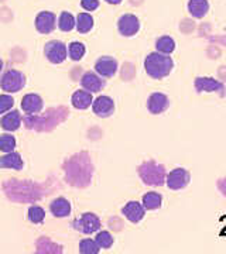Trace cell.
I'll list each match as a JSON object with an SVG mask.
<instances>
[{
	"label": "cell",
	"instance_id": "19",
	"mask_svg": "<svg viewBox=\"0 0 226 254\" xmlns=\"http://www.w3.org/2000/svg\"><path fill=\"white\" fill-rule=\"evenodd\" d=\"M50 210L57 218H65L71 213V203L65 198H58L51 203Z\"/></svg>",
	"mask_w": 226,
	"mask_h": 254
},
{
	"label": "cell",
	"instance_id": "26",
	"mask_svg": "<svg viewBox=\"0 0 226 254\" xmlns=\"http://www.w3.org/2000/svg\"><path fill=\"white\" fill-rule=\"evenodd\" d=\"M100 247L98 243L92 239H83L79 243V252L82 254H98L99 253Z\"/></svg>",
	"mask_w": 226,
	"mask_h": 254
},
{
	"label": "cell",
	"instance_id": "16",
	"mask_svg": "<svg viewBox=\"0 0 226 254\" xmlns=\"http://www.w3.org/2000/svg\"><path fill=\"white\" fill-rule=\"evenodd\" d=\"M20 125H21V115L17 110H11L10 113L0 119V126L6 131H16Z\"/></svg>",
	"mask_w": 226,
	"mask_h": 254
},
{
	"label": "cell",
	"instance_id": "10",
	"mask_svg": "<svg viewBox=\"0 0 226 254\" xmlns=\"http://www.w3.org/2000/svg\"><path fill=\"white\" fill-rule=\"evenodd\" d=\"M95 71L103 78H112L118 72V61L112 57H100L95 64Z\"/></svg>",
	"mask_w": 226,
	"mask_h": 254
},
{
	"label": "cell",
	"instance_id": "20",
	"mask_svg": "<svg viewBox=\"0 0 226 254\" xmlns=\"http://www.w3.org/2000/svg\"><path fill=\"white\" fill-rule=\"evenodd\" d=\"M209 10L208 0H190L188 1V11L195 18H202Z\"/></svg>",
	"mask_w": 226,
	"mask_h": 254
},
{
	"label": "cell",
	"instance_id": "5",
	"mask_svg": "<svg viewBox=\"0 0 226 254\" xmlns=\"http://www.w3.org/2000/svg\"><path fill=\"white\" fill-rule=\"evenodd\" d=\"M191 181L190 173L185 168H175L165 177L167 187L172 190H184Z\"/></svg>",
	"mask_w": 226,
	"mask_h": 254
},
{
	"label": "cell",
	"instance_id": "29",
	"mask_svg": "<svg viewBox=\"0 0 226 254\" xmlns=\"http://www.w3.org/2000/svg\"><path fill=\"white\" fill-rule=\"evenodd\" d=\"M45 218V212L44 209L40 208V206H31L28 209V219L30 222H33L34 225H38L41 223Z\"/></svg>",
	"mask_w": 226,
	"mask_h": 254
},
{
	"label": "cell",
	"instance_id": "17",
	"mask_svg": "<svg viewBox=\"0 0 226 254\" xmlns=\"http://www.w3.org/2000/svg\"><path fill=\"white\" fill-rule=\"evenodd\" d=\"M0 168H11V170H16L20 171L23 170V158L18 153H6V155L0 157Z\"/></svg>",
	"mask_w": 226,
	"mask_h": 254
},
{
	"label": "cell",
	"instance_id": "24",
	"mask_svg": "<svg viewBox=\"0 0 226 254\" xmlns=\"http://www.w3.org/2000/svg\"><path fill=\"white\" fill-rule=\"evenodd\" d=\"M75 26H76V23H75V18H74L73 14L68 13V11H63L60 18H58V27H60V30L68 33V31H71Z\"/></svg>",
	"mask_w": 226,
	"mask_h": 254
},
{
	"label": "cell",
	"instance_id": "23",
	"mask_svg": "<svg viewBox=\"0 0 226 254\" xmlns=\"http://www.w3.org/2000/svg\"><path fill=\"white\" fill-rule=\"evenodd\" d=\"M93 27V18L90 14L88 13H79L78 14V17H76V30L82 33V34H85V33H88L90 31Z\"/></svg>",
	"mask_w": 226,
	"mask_h": 254
},
{
	"label": "cell",
	"instance_id": "27",
	"mask_svg": "<svg viewBox=\"0 0 226 254\" xmlns=\"http://www.w3.org/2000/svg\"><path fill=\"white\" fill-rule=\"evenodd\" d=\"M16 148V138L11 134H1L0 136V151L11 153Z\"/></svg>",
	"mask_w": 226,
	"mask_h": 254
},
{
	"label": "cell",
	"instance_id": "1",
	"mask_svg": "<svg viewBox=\"0 0 226 254\" xmlns=\"http://www.w3.org/2000/svg\"><path fill=\"white\" fill-rule=\"evenodd\" d=\"M172 68H174V63H172L170 55L161 54V53H151L146 57V72L154 79H163L165 76H168Z\"/></svg>",
	"mask_w": 226,
	"mask_h": 254
},
{
	"label": "cell",
	"instance_id": "28",
	"mask_svg": "<svg viewBox=\"0 0 226 254\" xmlns=\"http://www.w3.org/2000/svg\"><path fill=\"white\" fill-rule=\"evenodd\" d=\"M95 242L98 243L100 249H110L112 245H113V236L109 232H106V230H102V232H99L96 235Z\"/></svg>",
	"mask_w": 226,
	"mask_h": 254
},
{
	"label": "cell",
	"instance_id": "21",
	"mask_svg": "<svg viewBox=\"0 0 226 254\" xmlns=\"http://www.w3.org/2000/svg\"><path fill=\"white\" fill-rule=\"evenodd\" d=\"M143 206L146 210H155L161 206L163 203V196L158 192H147L143 195Z\"/></svg>",
	"mask_w": 226,
	"mask_h": 254
},
{
	"label": "cell",
	"instance_id": "15",
	"mask_svg": "<svg viewBox=\"0 0 226 254\" xmlns=\"http://www.w3.org/2000/svg\"><path fill=\"white\" fill-rule=\"evenodd\" d=\"M43 106H44L43 99L36 93H28L21 100V109L27 115H36L38 112H41Z\"/></svg>",
	"mask_w": 226,
	"mask_h": 254
},
{
	"label": "cell",
	"instance_id": "25",
	"mask_svg": "<svg viewBox=\"0 0 226 254\" xmlns=\"http://www.w3.org/2000/svg\"><path fill=\"white\" fill-rule=\"evenodd\" d=\"M68 55L74 61H79V60H82V57L85 55V46L82 43L74 41L68 47Z\"/></svg>",
	"mask_w": 226,
	"mask_h": 254
},
{
	"label": "cell",
	"instance_id": "6",
	"mask_svg": "<svg viewBox=\"0 0 226 254\" xmlns=\"http://www.w3.org/2000/svg\"><path fill=\"white\" fill-rule=\"evenodd\" d=\"M74 227L85 235H92L100 229V220L93 213H83L81 219H76L74 222Z\"/></svg>",
	"mask_w": 226,
	"mask_h": 254
},
{
	"label": "cell",
	"instance_id": "8",
	"mask_svg": "<svg viewBox=\"0 0 226 254\" xmlns=\"http://www.w3.org/2000/svg\"><path fill=\"white\" fill-rule=\"evenodd\" d=\"M119 33L125 37H132L140 30V21L133 14H123L118 21Z\"/></svg>",
	"mask_w": 226,
	"mask_h": 254
},
{
	"label": "cell",
	"instance_id": "2",
	"mask_svg": "<svg viewBox=\"0 0 226 254\" xmlns=\"http://www.w3.org/2000/svg\"><path fill=\"white\" fill-rule=\"evenodd\" d=\"M139 175L146 185L161 187L165 182V168L154 161H147L139 167Z\"/></svg>",
	"mask_w": 226,
	"mask_h": 254
},
{
	"label": "cell",
	"instance_id": "7",
	"mask_svg": "<svg viewBox=\"0 0 226 254\" xmlns=\"http://www.w3.org/2000/svg\"><path fill=\"white\" fill-rule=\"evenodd\" d=\"M195 91L198 93H202V92H218L221 98L225 96V85L222 82L217 81L214 78H209V76H199L195 79Z\"/></svg>",
	"mask_w": 226,
	"mask_h": 254
},
{
	"label": "cell",
	"instance_id": "12",
	"mask_svg": "<svg viewBox=\"0 0 226 254\" xmlns=\"http://www.w3.org/2000/svg\"><path fill=\"white\" fill-rule=\"evenodd\" d=\"M57 17L51 11H41L36 17V28L41 34H50L55 28Z\"/></svg>",
	"mask_w": 226,
	"mask_h": 254
},
{
	"label": "cell",
	"instance_id": "3",
	"mask_svg": "<svg viewBox=\"0 0 226 254\" xmlns=\"http://www.w3.org/2000/svg\"><path fill=\"white\" fill-rule=\"evenodd\" d=\"M26 85V78L24 75L16 71V69H10L7 72L1 76L0 81V86L3 91H6L7 93H16V92L21 91Z\"/></svg>",
	"mask_w": 226,
	"mask_h": 254
},
{
	"label": "cell",
	"instance_id": "18",
	"mask_svg": "<svg viewBox=\"0 0 226 254\" xmlns=\"http://www.w3.org/2000/svg\"><path fill=\"white\" fill-rule=\"evenodd\" d=\"M71 102H73V106L75 109H88L92 102H93V98H92V93L88 91H76L73 95L71 98Z\"/></svg>",
	"mask_w": 226,
	"mask_h": 254
},
{
	"label": "cell",
	"instance_id": "22",
	"mask_svg": "<svg viewBox=\"0 0 226 254\" xmlns=\"http://www.w3.org/2000/svg\"><path fill=\"white\" fill-rule=\"evenodd\" d=\"M155 48H157V53L170 55L172 51L175 50V41L172 40L171 37L168 36L160 37V38L155 41Z\"/></svg>",
	"mask_w": 226,
	"mask_h": 254
},
{
	"label": "cell",
	"instance_id": "4",
	"mask_svg": "<svg viewBox=\"0 0 226 254\" xmlns=\"http://www.w3.org/2000/svg\"><path fill=\"white\" fill-rule=\"evenodd\" d=\"M44 54L47 57V60L53 64H61L67 60L68 57V50L67 46L64 44L63 41H50L45 44Z\"/></svg>",
	"mask_w": 226,
	"mask_h": 254
},
{
	"label": "cell",
	"instance_id": "14",
	"mask_svg": "<svg viewBox=\"0 0 226 254\" xmlns=\"http://www.w3.org/2000/svg\"><path fill=\"white\" fill-rule=\"evenodd\" d=\"M81 85L83 89H86L90 93H96V92L102 91V88L105 86V81L96 73L86 72L82 75Z\"/></svg>",
	"mask_w": 226,
	"mask_h": 254
},
{
	"label": "cell",
	"instance_id": "33",
	"mask_svg": "<svg viewBox=\"0 0 226 254\" xmlns=\"http://www.w3.org/2000/svg\"><path fill=\"white\" fill-rule=\"evenodd\" d=\"M3 69V63H1V60H0V71Z\"/></svg>",
	"mask_w": 226,
	"mask_h": 254
},
{
	"label": "cell",
	"instance_id": "11",
	"mask_svg": "<svg viewBox=\"0 0 226 254\" xmlns=\"http://www.w3.org/2000/svg\"><path fill=\"white\" fill-rule=\"evenodd\" d=\"M92 110L99 118H109L115 110V102L109 96H99L92 102Z\"/></svg>",
	"mask_w": 226,
	"mask_h": 254
},
{
	"label": "cell",
	"instance_id": "9",
	"mask_svg": "<svg viewBox=\"0 0 226 254\" xmlns=\"http://www.w3.org/2000/svg\"><path fill=\"white\" fill-rule=\"evenodd\" d=\"M168 108H170V99L167 98V95L160 93V92L151 93L147 100V109L151 115H160Z\"/></svg>",
	"mask_w": 226,
	"mask_h": 254
},
{
	"label": "cell",
	"instance_id": "32",
	"mask_svg": "<svg viewBox=\"0 0 226 254\" xmlns=\"http://www.w3.org/2000/svg\"><path fill=\"white\" fill-rule=\"evenodd\" d=\"M106 1H108L109 4H119L122 0H106Z\"/></svg>",
	"mask_w": 226,
	"mask_h": 254
},
{
	"label": "cell",
	"instance_id": "30",
	"mask_svg": "<svg viewBox=\"0 0 226 254\" xmlns=\"http://www.w3.org/2000/svg\"><path fill=\"white\" fill-rule=\"evenodd\" d=\"M14 105V99L9 95H0V115L9 112Z\"/></svg>",
	"mask_w": 226,
	"mask_h": 254
},
{
	"label": "cell",
	"instance_id": "13",
	"mask_svg": "<svg viewBox=\"0 0 226 254\" xmlns=\"http://www.w3.org/2000/svg\"><path fill=\"white\" fill-rule=\"evenodd\" d=\"M122 213L126 216L127 220H130L132 223H139L142 219L145 218L146 209L142 203H139L137 200H130L129 203L125 205V208L122 209Z\"/></svg>",
	"mask_w": 226,
	"mask_h": 254
},
{
	"label": "cell",
	"instance_id": "31",
	"mask_svg": "<svg viewBox=\"0 0 226 254\" xmlns=\"http://www.w3.org/2000/svg\"><path fill=\"white\" fill-rule=\"evenodd\" d=\"M81 6L88 11H93L99 7V0H81Z\"/></svg>",
	"mask_w": 226,
	"mask_h": 254
}]
</instances>
